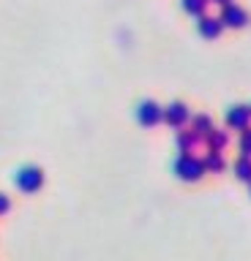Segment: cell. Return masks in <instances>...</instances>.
<instances>
[{
  "label": "cell",
  "instance_id": "16",
  "mask_svg": "<svg viewBox=\"0 0 251 261\" xmlns=\"http://www.w3.org/2000/svg\"><path fill=\"white\" fill-rule=\"evenodd\" d=\"M210 3H213V6H218V8H224V6H230L232 0H210Z\"/></svg>",
  "mask_w": 251,
  "mask_h": 261
},
{
  "label": "cell",
  "instance_id": "3",
  "mask_svg": "<svg viewBox=\"0 0 251 261\" xmlns=\"http://www.w3.org/2000/svg\"><path fill=\"white\" fill-rule=\"evenodd\" d=\"M14 185H17L22 193H38L44 188V171L38 166H22L17 174H14Z\"/></svg>",
  "mask_w": 251,
  "mask_h": 261
},
{
  "label": "cell",
  "instance_id": "7",
  "mask_svg": "<svg viewBox=\"0 0 251 261\" xmlns=\"http://www.w3.org/2000/svg\"><path fill=\"white\" fill-rule=\"evenodd\" d=\"M197 33L202 38H218L224 33V24H221V19L218 16H210V14H202V16H197Z\"/></svg>",
  "mask_w": 251,
  "mask_h": 261
},
{
  "label": "cell",
  "instance_id": "2",
  "mask_svg": "<svg viewBox=\"0 0 251 261\" xmlns=\"http://www.w3.org/2000/svg\"><path fill=\"white\" fill-rule=\"evenodd\" d=\"M134 117L142 128H156L158 122H164V106L158 101H153V98H145V101L136 103Z\"/></svg>",
  "mask_w": 251,
  "mask_h": 261
},
{
  "label": "cell",
  "instance_id": "4",
  "mask_svg": "<svg viewBox=\"0 0 251 261\" xmlns=\"http://www.w3.org/2000/svg\"><path fill=\"white\" fill-rule=\"evenodd\" d=\"M164 122H167L169 128H175V130L186 128V125L191 122V109H189V103H183V101L167 103V106H164Z\"/></svg>",
  "mask_w": 251,
  "mask_h": 261
},
{
  "label": "cell",
  "instance_id": "9",
  "mask_svg": "<svg viewBox=\"0 0 251 261\" xmlns=\"http://www.w3.org/2000/svg\"><path fill=\"white\" fill-rule=\"evenodd\" d=\"M202 142H205L208 150L224 152V150H226V144H230V130H224V128H213L205 139H202Z\"/></svg>",
  "mask_w": 251,
  "mask_h": 261
},
{
  "label": "cell",
  "instance_id": "14",
  "mask_svg": "<svg viewBox=\"0 0 251 261\" xmlns=\"http://www.w3.org/2000/svg\"><path fill=\"white\" fill-rule=\"evenodd\" d=\"M238 150H240V155H248V158H251V128L240 130V139H238Z\"/></svg>",
  "mask_w": 251,
  "mask_h": 261
},
{
  "label": "cell",
  "instance_id": "15",
  "mask_svg": "<svg viewBox=\"0 0 251 261\" xmlns=\"http://www.w3.org/2000/svg\"><path fill=\"white\" fill-rule=\"evenodd\" d=\"M9 210H11V199L6 193H0V215H6Z\"/></svg>",
  "mask_w": 251,
  "mask_h": 261
},
{
  "label": "cell",
  "instance_id": "10",
  "mask_svg": "<svg viewBox=\"0 0 251 261\" xmlns=\"http://www.w3.org/2000/svg\"><path fill=\"white\" fill-rule=\"evenodd\" d=\"M189 125H191V130H194V134H197L199 139H205L210 130L216 128V125H213V117H210V114H205V112L191 114V122H189Z\"/></svg>",
  "mask_w": 251,
  "mask_h": 261
},
{
  "label": "cell",
  "instance_id": "5",
  "mask_svg": "<svg viewBox=\"0 0 251 261\" xmlns=\"http://www.w3.org/2000/svg\"><path fill=\"white\" fill-rule=\"evenodd\" d=\"M224 122H226V128L230 130H246L251 128V106L248 103H235L230 106V109L224 112Z\"/></svg>",
  "mask_w": 251,
  "mask_h": 261
},
{
  "label": "cell",
  "instance_id": "11",
  "mask_svg": "<svg viewBox=\"0 0 251 261\" xmlns=\"http://www.w3.org/2000/svg\"><path fill=\"white\" fill-rule=\"evenodd\" d=\"M202 163H205V171H208V174H221V171L226 169L224 155H221V152H216V150H208V152H205V158H202Z\"/></svg>",
  "mask_w": 251,
  "mask_h": 261
},
{
  "label": "cell",
  "instance_id": "12",
  "mask_svg": "<svg viewBox=\"0 0 251 261\" xmlns=\"http://www.w3.org/2000/svg\"><path fill=\"white\" fill-rule=\"evenodd\" d=\"M232 171H235V177H238L240 182H248L251 185V158H248V155H238Z\"/></svg>",
  "mask_w": 251,
  "mask_h": 261
},
{
  "label": "cell",
  "instance_id": "6",
  "mask_svg": "<svg viewBox=\"0 0 251 261\" xmlns=\"http://www.w3.org/2000/svg\"><path fill=\"white\" fill-rule=\"evenodd\" d=\"M218 19H221L224 28L240 30V28H246V24H248V11H246L243 6H238V3H230V6H224V8H221Z\"/></svg>",
  "mask_w": 251,
  "mask_h": 261
},
{
  "label": "cell",
  "instance_id": "1",
  "mask_svg": "<svg viewBox=\"0 0 251 261\" xmlns=\"http://www.w3.org/2000/svg\"><path fill=\"white\" fill-rule=\"evenodd\" d=\"M172 169H175L177 179H183V182H199V179L208 174L202 158H199V155H194V152H180L175 158V166Z\"/></svg>",
  "mask_w": 251,
  "mask_h": 261
},
{
  "label": "cell",
  "instance_id": "17",
  "mask_svg": "<svg viewBox=\"0 0 251 261\" xmlns=\"http://www.w3.org/2000/svg\"><path fill=\"white\" fill-rule=\"evenodd\" d=\"M248 106H251V103H248Z\"/></svg>",
  "mask_w": 251,
  "mask_h": 261
},
{
  "label": "cell",
  "instance_id": "13",
  "mask_svg": "<svg viewBox=\"0 0 251 261\" xmlns=\"http://www.w3.org/2000/svg\"><path fill=\"white\" fill-rule=\"evenodd\" d=\"M208 6H210V0H180V8L191 16H202L208 11Z\"/></svg>",
  "mask_w": 251,
  "mask_h": 261
},
{
  "label": "cell",
  "instance_id": "8",
  "mask_svg": "<svg viewBox=\"0 0 251 261\" xmlns=\"http://www.w3.org/2000/svg\"><path fill=\"white\" fill-rule=\"evenodd\" d=\"M199 144H202V139L194 134L191 128H180V130L175 134V147H177V152H194Z\"/></svg>",
  "mask_w": 251,
  "mask_h": 261
}]
</instances>
